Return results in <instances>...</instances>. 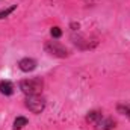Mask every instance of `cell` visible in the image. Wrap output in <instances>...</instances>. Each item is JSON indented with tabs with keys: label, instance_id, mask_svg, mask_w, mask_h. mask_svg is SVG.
Returning <instances> with one entry per match:
<instances>
[{
	"label": "cell",
	"instance_id": "8fae6325",
	"mask_svg": "<svg viewBox=\"0 0 130 130\" xmlns=\"http://www.w3.org/2000/svg\"><path fill=\"white\" fill-rule=\"evenodd\" d=\"M50 33H52L53 38H61V36H62V30H61L59 27H52Z\"/></svg>",
	"mask_w": 130,
	"mask_h": 130
},
{
	"label": "cell",
	"instance_id": "277c9868",
	"mask_svg": "<svg viewBox=\"0 0 130 130\" xmlns=\"http://www.w3.org/2000/svg\"><path fill=\"white\" fill-rule=\"evenodd\" d=\"M95 130H112L115 129V121L109 117H101L97 123L94 124Z\"/></svg>",
	"mask_w": 130,
	"mask_h": 130
},
{
	"label": "cell",
	"instance_id": "8992f818",
	"mask_svg": "<svg viewBox=\"0 0 130 130\" xmlns=\"http://www.w3.org/2000/svg\"><path fill=\"white\" fill-rule=\"evenodd\" d=\"M0 92L3 95H12L14 94V85L9 80H2L0 82Z\"/></svg>",
	"mask_w": 130,
	"mask_h": 130
},
{
	"label": "cell",
	"instance_id": "ba28073f",
	"mask_svg": "<svg viewBox=\"0 0 130 130\" xmlns=\"http://www.w3.org/2000/svg\"><path fill=\"white\" fill-rule=\"evenodd\" d=\"M117 110H118L120 113L126 115L130 120V104H127V103H120V104L117 106Z\"/></svg>",
	"mask_w": 130,
	"mask_h": 130
},
{
	"label": "cell",
	"instance_id": "9c48e42d",
	"mask_svg": "<svg viewBox=\"0 0 130 130\" xmlns=\"http://www.w3.org/2000/svg\"><path fill=\"white\" fill-rule=\"evenodd\" d=\"M24 126H27V118H24V117L15 118V121H14V130H20V129H23Z\"/></svg>",
	"mask_w": 130,
	"mask_h": 130
},
{
	"label": "cell",
	"instance_id": "6da1fadb",
	"mask_svg": "<svg viewBox=\"0 0 130 130\" xmlns=\"http://www.w3.org/2000/svg\"><path fill=\"white\" fill-rule=\"evenodd\" d=\"M44 88V82L39 77H32V79H24L20 82V89L26 95H38L41 94Z\"/></svg>",
	"mask_w": 130,
	"mask_h": 130
},
{
	"label": "cell",
	"instance_id": "5b68a950",
	"mask_svg": "<svg viewBox=\"0 0 130 130\" xmlns=\"http://www.w3.org/2000/svg\"><path fill=\"white\" fill-rule=\"evenodd\" d=\"M18 68L24 73H30L36 68V61L32 58H23L20 62H18Z\"/></svg>",
	"mask_w": 130,
	"mask_h": 130
},
{
	"label": "cell",
	"instance_id": "30bf717a",
	"mask_svg": "<svg viewBox=\"0 0 130 130\" xmlns=\"http://www.w3.org/2000/svg\"><path fill=\"white\" fill-rule=\"evenodd\" d=\"M15 9H17V5H12L11 8H8V9H3V11H0V20H2V18H6V17H8L9 14H12V12H14Z\"/></svg>",
	"mask_w": 130,
	"mask_h": 130
},
{
	"label": "cell",
	"instance_id": "7a4b0ae2",
	"mask_svg": "<svg viewBox=\"0 0 130 130\" xmlns=\"http://www.w3.org/2000/svg\"><path fill=\"white\" fill-rule=\"evenodd\" d=\"M26 107L32 113H41L45 109V98L38 95H26Z\"/></svg>",
	"mask_w": 130,
	"mask_h": 130
},
{
	"label": "cell",
	"instance_id": "52a82bcc",
	"mask_svg": "<svg viewBox=\"0 0 130 130\" xmlns=\"http://www.w3.org/2000/svg\"><path fill=\"white\" fill-rule=\"evenodd\" d=\"M101 117H103L101 110H91V112L86 115V121H88V123H91V124H95Z\"/></svg>",
	"mask_w": 130,
	"mask_h": 130
},
{
	"label": "cell",
	"instance_id": "3957f363",
	"mask_svg": "<svg viewBox=\"0 0 130 130\" xmlns=\"http://www.w3.org/2000/svg\"><path fill=\"white\" fill-rule=\"evenodd\" d=\"M44 50L55 58H67L68 56V50L58 41H47L44 44Z\"/></svg>",
	"mask_w": 130,
	"mask_h": 130
}]
</instances>
